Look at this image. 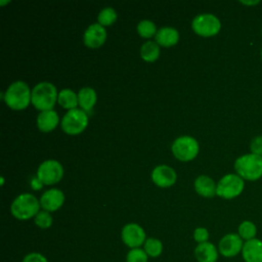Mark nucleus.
I'll return each mask as SVG.
<instances>
[{
    "mask_svg": "<svg viewBox=\"0 0 262 262\" xmlns=\"http://www.w3.org/2000/svg\"><path fill=\"white\" fill-rule=\"evenodd\" d=\"M234 170L244 180L260 179L262 177V156L250 152L238 157L234 162Z\"/></svg>",
    "mask_w": 262,
    "mask_h": 262,
    "instance_id": "obj_1",
    "label": "nucleus"
},
{
    "mask_svg": "<svg viewBox=\"0 0 262 262\" xmlns=\"http://www.w3.org/2000/svg\"><path fill=\"white\" fill-rule=\"evenodd\" d=\"M3 99L11 110H25L32 99V91L25 82L16 81L7 88Z\"/></svg>",
    "mask_w": 262,
    "mask_h": 262,
    "instance_id": "obj_2",
    "label": "nucleus"
},
{
    "mask_svg": "<svg viewBox=\"0 0 262 262\" xmlns=\"http://www.w3.org/2000/svg\"><path fill=\"white\" fill-rule=\"evenodd\" d=\"M57 91L53 84L49 82H41L32 90V103L41 111H51L57 100Z\"/></svg>",
    "mask_w": 262,
    "mask_h": 262,
    "instance_id": "obj_3",
    "label": "nucleus"
},
{
    "mask_svg": "<svg viewBox=\"0 0 262 262\" xmlns=\"http://www.w3.org/2000/svg\"><path fill=\"white\" fill-rule=\"evenodd\" d=\"M40 202L31 193H21L16 196L10 207L11 214L19 220H28L39 213Z\"/></svg>",
    "mask_w": 262,
    "mask_h": 262,
    "instance_id": "obj_4",
    "label": "nucleus"
},
{
    "mask_svg": "<svg viewBox=\"0 0 262 262\" xmlns=\"http://www.w3.org/2000/svg\"><path fill=\"white\" fill-rule=\"evenodd\" d=\"M245 187V180L237 174H226L217 183L216 194L225 200L238 196Z\"/></svg>",
    "mask_w": 262,
    "mask_h": 262,
    "instance_id": "obj_5",
    "label": "nucleus"
},
{
    "mask_svg": "<svg viewBox=\"0 0 262 262\" xmlns=\"http://www.w3.org/2000/svg\"><path fill=\"white\" fill-rule=\"evenodd\" d=\"M88 125V116L86 112L80 108L70 110L61 120L62 130L70 135L82 133Z\"/></svg>",
    "mask_w": 262,
    "mask_h": 262,
    "instance_id": "obj_6",
    "label": "nucleus"
},
{
    "mask_svg": "<svg viewBox=\"0 0 262 262\" xmlns=\"http://www.w3.org/2000/svg\"><path fill=\"white\" fill-rule=\"evenodd\" d=\"M193 32L202 37H212L219 33L221 23L217 16L211 13H203L196 15L191 23Z\"/></svg>",
    "mask_w": 262,
    "mask_h": 262,
    "instance_id": "obj_7",
    "label": "nucleus"
},
{
    "mask_svg": "<svg viewBox=\"0 0 262 262\" xmlns=\"http://www.w3.org/2000/svg\"><path fill=\"white\" fill-rule=\"evenodd\" d=\"M171 148L175 158L183 162L193 160L199 154V143L191 136H180L176 138Z\"/></svg>",
    "mask_w": 262,
    "mask_h": 262,
    "instance_id": "obj_8",
    "label": "nucleus"
},
{
    "mask_svg": "<svg viewBox=\"0 0 262 262\" xmlns=\"http://www.w3.org/2000/svg\"><path fill=\"white\" fill-rule=\"evenodd\" d=\"M62 175L63 168L61 164L55 160H47L43 162L37 170L38 179L46 185L57 183L62 178Z\"/></svg>",
    "mask_w": 262,
    "mask_h": 262,
    "instance_id": "obj_9",
    "label": "nucleus"
},
{
    "mask_svg": "<svg viewBox=\"0 0 262 262\" xmlns=\"http://www.w3.org/2000/svg\"><path fill=\"white\" fill-rule=\"evenodd\" d=\"M244 241L237 233H227L219 241V254L225 258H233L242 253Z\"/></svg>",
    "mask_w": 262,
    "mask_h": 262,
    "instance_id": "obj_10",
    "label": "nucleus"
},
{
    "mask_svg": "<svg viewBox=\"0 0 262 262\" xmlns=\"http://www.w3.org/2000/svg\"><path fill=\"white\" fill-rule=\"evenodd\" d=\"M121 236L123 243L131 249L139 248L146 241L145 231L140 225L136 223L126 224L122 229Z\"/></svg>",
    "mask_w": 262,
    "mask_h": 262,
    "instance_id": "obj_11",
    "label": "nucleus"
},
{
    "mask_svg": "<svg viewBox=\"0 0 262 262\" xmlns=\"http://www.w3.org/2000/svg\"><path fill=\"white\" fill-rule=\"evenodd\" d=\"M106 40V31L99 24L90 25L84 32L83 41L88 48H98Z\"/></svg>",
    "mask_w": 262,
    "mask_h": 262,
    "instance_id": "obj_12",
    "label": "nucleus"
},
{
    "mask_svg": "<svg viewBox=\"0 0 262 262\" xmlns=\"http://www.w3.org/2000/svg\"><path fill=\"white\" fill-rule=\"evenodd\" d=\"M151 179L154 183L160 187H170L176 181V173L171 167L160 165L152 170Z\"/></svg>",
    "mask_w": 262,
    "mask_h": 262,
    "instance_id": "obj_13",
    "label": "nucleus"
},
{
    "mask_svg": "<svg viewBox=\"0 0 262 262\" xmlns=\"http://www.w3.org/2000/svg\"><path fill=\"white\" fill-rule=\"evenodd\" d=\"M64 202V194L61 190L57 188H51L46 190L41 199H40V206L47 212H53L58 210Z\"/></svg>",
    "mask_w": 262,
    "mask_h": 262,
    "instance_id": "obj_14",
    "label": "nucleus"
},
{
    "mask_svg": "<svg viewBox=\"0 0 262 262\" xmlns=\"http://www.w3.org/2000/svg\"><path fill=\"white\" fill-rule=\"evenodd\" d=\"M241 255L245 262H262V239L256 237L245 242Z\"/></svg>",
    "mask_w": 262,
    "mask_h": 262,
    "instance_id": "obj_15",
    "label": "nucleus"
},
{
    "mask_svg": "<svg viewBox=\"0 0 262 262\" xmlns=\"http://www.w3.org/2000/svg\"><path fill=\"white\" fill-rule=\"evenodd\" d=\"M194 257L198 262H216L219 257L218 248L210 242L199 244L194 249Z\"/></svg>",
    "mask_w": 262,
    "mask_h": 262,
    "instance_id": "obj_16",
    "label": "nucleus"
},
{
    "mask_svg": "<svg viewBox=\"0 0 262 262\" xmlns=\"http://www.w3.org/2000/svg\"><path fill=\"white\" fill-rule=\"evenodd\" d=\"M58 124V115L55 111L41 112L37 117L38 129L42 132H50L56 128Z\"/></svg>",
    "mask_w": 262,
    "mask_h": 262,
    "instance_id": "obj_17",
    "label": "nucleus"
},
{
    "mask_svg": "<svg viewBox=\"0 0 262 262\" xmlns=\"http://www.w3.org/2000/svg\"><path fill=\"white\" fill-rule=\"evenodd\" d=\"M217 184L214 180L206 175H201L194 180L195 191L205 198H213L216 194Z\"/></svg>",
    "mask_w": 262,
    "mask_h": 262,
    "instance_id": "obj_18",
    "label": "nucleus"
},
{
    "mask_svg": "<svg viewBox=\"0 0 262 262\" xmlns=\"http://www.w3.org/2000/svg\"><path fill=\"white\" fill-rule=\"evenodd\" d=\"M179 40V33L176 29L165 27L161 28L156 34V43L164 47L175 45Z\"/></svg>",
    "mask_w": 262,
    "mask_h": 262,
    "instance_id": "obj_19",
    "label": "nucleus"
},
{
    "mask_svg": "<svg viewBox=\"0 0 262 262\" xmlns=\"http://www.w3.org/2000/svg\"><path fill=\"white\" fill-rule=\"evenodd\" d=\"M96 92L93 88L84 87L79 90L78 93V103L81 106V110L84 112H89L92 110L96 102Z\"/></svg>",
    "mask_w": 262,
    "mask_h": 262,
    "instance_id": "obj_20",
    "label": "nucleus"
},
{
    "mask_svg": "<svg viewBox=\"0 0 262 262\" xmlns=\"http://www.w3.org/2000/svg\"><path fill=\"white\" fill-rule=\"evenodd\" d=\"M57 101L60 106L67 110L76 108L78 103V95L71 89H62L59 91L57 96Z\"/></svg>",
    "mask_w": 262,
    "mask_h": 262,
    "instance_id": "obj_21",
    "label": "nucleus"
},
{
    "mask_svg": "<svg viewBox=\"0 0 262 262\" xmlns=\"http://www.w3.org/2000/svg\"><path fill=\"white\" fill-rule=\"evenodd\" d=\"M160 47L154 41L145 42L140 48V56L147 62H152L159 58Z\"/></svg>",
    "mask_w": 262,
    "mask_h": 262,
    "instance_id": "obj_22",
    "label": "nucleus"
},
{
    "mask_svg": "<svg viewBox=\"0 0 262 262\" xmlns=\"http://www.w3.org/2000/svg\"><path fill=\"white\" fill-rule=\"evenodd\" d=\"M237 234L242 237L244 242L256 238L257 235V226L254 222L250 220L243 221L237 228Z\"/></svg>",
    "mask_w": 262,
    "mask_h": 262,
    "instance_id": "obj_23",
    "label": "nucleus"
},
{
    "mask_svg": "<svg viewBox=\"0 0 262 262\" xmlns=\"http://www.w3.org/2000/svg\"><path fill=\"white\" fill-rule=\"evenodd\" d=\"M143 250L147 254V256L157 258L162 254L163 244L160 239L155 237H148L143 244Z\"/></svg>",
    "mask_w": 262,
    "mask_h": 262,
    "instance_id": "obj_24",
    "label": "nucleus"
},
{
    "mask_svg": "<svg viewBox=\"0 0 262 262\" xmlns=\"http://www.w3.org/2000/svg\"><path fill=\"white\" fill-rule=\"evenodd\" d=\"M97 19H98L99 25H101L102 27H107V26L113 25V24L116 21V19H117V13H116V11H115L114 8H112V7H105V8H103V9L98 13Z\"/></svg>",
    "mask_w": 262,
    "mask_h": 262,
    "instance_id": "obj_25",
    "label": "nucleus"
},
{
    "mask_svg": "<svg viewBox=\"0 0 262 262\" xmlns=\"http://www.w3.org/2000/svg\"><path fill=\"white\" fill-rule=\"evenodd\" d=\"M157 32L158 31L156 29V25L150 20L144 19L139 21L137 25V33L142 38H150L156 35Z\"/></svg>",
    "mask_w": 262,
    "mask_h": 262,
    "instance_id": "obj_26",
    "label": "nucleus"
},
{
    "mask_svg": "<svg viewBox=\"0 0 262 262\" xmlns=\"http://www.w3.org/2000/svg\"><path fill=\"white\" fill-rule=\"evenodd\" d=\"M147 254L140 248L131 249L126 256L127 262H147Z\"/></svg>",
    "mask_w": 262,
    "mask_h": 262,
    "instance_id": "obj_27",
    "label": "nucleus"
},
{
    "mask_svg": "<svg viewBox=\"0 0 262 262\" xmlns=\"http://www.w3.org/2000/svg\"><path fill=\"white\" fill-rule=\"evenodd\" d=\"M35 224L40 228H48L52 224V217L47 211H39L35 216Z\"/></svg>",
    "mask_w": 262,
    "mask_h": 262,
    "instance_id": "obj_28",
    "label": "nucleus"
},
{
    "mask_svg": "<svg viewBox=\"0 0 262 262\" xmlns=\"http://www.w3.org/2000/svg\"><path fill=\"white\" fill-rule=\"evenodd\" d=\"M193 239L198 244H203L209 239V231L205 227H198L193 231Z\"/></svg>",
    "mask_w": 262,
    "mask_h": 262,
    "instance_id": "obj_29",
    "label": "nucleus"
},
{
    "mask_svg": "<svg viewBox=\"0 0 262 262\" xmlns=\"http://www.w3.org/2000/svg\"><path fill=\"white\" fill-rule=\"evenodd\" d=\"M251 152L254 155L262 156V135L255 136L250 142Z\"/></svg>",
    "mask_w": 262,
    "mask_h": 262,
    "instance_id": "obj_30",
    "label": "nucleus"
},
{
    "mask_svg": "<svg viewBox=\"0 0 262 262\" xmlns=\"http://www.w3.org/2000/svg\"><path fill=\"white\" fill-rule=\"evenodd\" d=\"M21 262H48V261L40 253H30L24 257Z\"/></svg>",
    "mask_w": 262,
    "mask_h": 262,
    "instance_id": "obj_31",
    "label": "nucleus"
},
{
    "mask_svg": "<svg viewBox=\"0 0 262 262\" xmlns=\"http://www.w3.org/2000/svg\"><path fill=\"white\" fill-rule=\"evenodd\" d=\"M42 185H43V183L38 179V177H35L31 180V186L35 190H38V189L42 188Z\"/></svg>",
    "mask_w": 262,
    "mask_h": 262,
    "instance_id": "obj_32",
    "label": "nucleus"
},
{
    "mask_svg": "<svg viewBox=\"0 0 262 262\" xmlns=\"http://www.w3.org/2000/svg\"><path fill=\"white\" fill-rule=\"evenodd\" d=\"M241 3H242V4H245V5H250V6H252V5L259 4L260 1H259V0H256V1H241Z\"/></svg>",
    "mask_w": 262,
    "mask_h": 262,
    "instance_id": "obj_33",
    "label": "nucleus"
},
{
    "mask_svg": "<svg viewBox=\"0 0 262 262\" xmlns=\"http://www.w3.org/2000/svg\"><path fill=\"white\" fill-rule=\"evenodd\" d=\"M6 3H9V1H5V2H4V1H1V2H0L1 5H4V4H6Z\"/></svg>",
    "mask_w": 262,
    "mask_h": 262,
    "instance_id": "obj_34",
    "label": "nucleus"
},
{
    "mask_svg": "<svg viewBox=\"0 0 262 262\" xmlns=\"http://www.w3.org/2000/svg\"><path fill=\"white\" fill-rule=\"evenodd\" d=\"M3 182H4V179L1 178V184H3Z\"/></svg>",
    "mask_w": 262,
    "mask_h": 262,
    "instance_id": "obj_35",
    "label": "nucleus"
},
{
    "mask_svg": "<svg viewBox=\"0 0 262 262\" xmlns=\"http://www.w3.org/2000/svg\"><path fill=\"white\" fill-rule=\"evenodd\" d=\"M260 53H261V58H262V48H261V52Z\"/></svg>",
    "mask_w": 262,
    "mask_h": 262,
    "instance_id": "obj_36",
    "label": "nucleus"
},
{
    "mask_svg": "<svg viewBox=\"0 0 262 262\" xmlns=\"http://www.w3.org/2000/svg\"><path fill=\"white\" fill-rule=\"evenodd\" d=\"M261 34H262V30H261Z\"/></svg>",
    "mask_w": 262,
    "mask_h": 262,
    "instance_id": "obj_37",
    "label": "nucleus"
}]
</instances>
